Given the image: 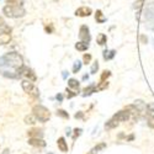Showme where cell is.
Listing matches in <instances>:
<instances>
[{"label":"cell","instance_id":"obj_1","mask_svg":"<svg viewBox=\"0 0 154 154\" xmlns=\"http://www.w3.org/2000/svg\"><path fill=\"white\" fill-rule=\"evenodd\" d=\"M3 14L10 19H19V17H23L26 15V10H25L22 6L5 5L3 8Z\"/></svg>","mask_w":154,"mask_h":154},{"label":"cell","instance_id":"obj_2","mask_svg":"<svg viewBox=\"0 0 154 154\" xmlns=\"http://www.w3.org/2000/svg\"><path fill=\"white\" fill-rule=\"evenodd\" d=\"M4 58H5L6 64H9V66H11V67H14L15 69H19V68L23 67V59L16 52H9V53H6L4 56Z\"/></svg>","mask_w":154,"mask_h":154},{"label":"cell","instance_id":"obj_3","mask_svg":"<svg viewBox=\"0 0 154 154\" xmlns=\"http://www.w3.org/2000/svg\"><path fill=\"white\" fill-rule=\"evenodd\" d=\"M32 113L37 117V120L41 121V122H47V121L51 119V111H49L47 107L42 106V105H36V106H33Z\"/></svg>","mask_w":154,"mask_h":154},{"label":"cell","instance_id":"obj_4","mask_svg":"<svg viewBox=\"0 0 154 154\" xmlns=\"http://www.w3.org/2000/svg\"><path fill=\"white\" fill-rule=\"evenodd\" d=\"M21 88H22V90H23L25 93H27V94H30V95H35V96L38 95V94H37L38 90L35 88L32 80H30V79H23V80L21 82Z\"/></svg>","mask_w":154,"mask_h":154},{"label":"cell","instance_id":"obj_5","mask_svg":"<svg viewBox=\"0 0 154 154\" xmlns=\"http://www.w3.org/2000/svg\"><path fill=\"white\" fill-rule=\"evenodd\" d=\"M79 38L80 41L85 42V43H90L91 41V36H90V30L86 25H82L80 29H79Z\"/></svg>","mask_w":154,"mask_h":154},{"label":"cell","instance_id":"obj_6","mask_svg":"<svg viewBox=\"0 0 154 154\" xmlns=\"http://www.w3.org/2000/svg\"><path fill=\"white\" fill-rule=\"evenodd\" d=\"M113 119H116L119 122H127L128 120H130L132 116H131V113H130V111L128 110H121V111H119V112H116L112 116Z\"/></svg>","mask_w":154,"mask_h":154},{"label":"cell","instance_id":"obj_7","mask_svg":"<svg viewBox=\"0 0 154 154\" xmlns=\"http://www.w3.org/2000/svg\"><path fill=\"white\" fill-rule=\"evenodd\" d=\"M11 29H8L5 27L4 31L0 32V45L2 46H5V45H9L10 41H11V33H10Z\"/></svg>","mask_w":154,"mask_h":154},{"label":"cell","instance_id":"obj_8","mask_svg":"<svg viewBox=\"0 0 154 154\" xmlns=\"http://www.w3.org/2000/svg\"><path fill=\"white\" fill-rule=\"evenodd\" d=\"M93 14V10L89 8V6H82L79 9L75 10V15L79 16V17H88Z\"/></svg>","mask_w":154,"mask_h":154},{"label":"cell","instance_id":"obj_9","mask_svg":"<svg viewBox=\"0 0 154 154\" xmlns=\"http://www.w3.org/2000/svg\"><path fill=\"white\" fill-rule=\"evenodd\" d=\"M120 125V122L116 120V119H110V120H107L106 122H105V130L106 131H110V130H115L117 126Z\"/></svg>","mask_w":154,"mask_h":154},{"label":"cell","instance_id":"obj_10","mask_svg":"<svg viewBox=\"0 0 154 154\" xmlns=\"http://www.w3.org/2000/svg\"><path fill=\"white\" fill-rule=\"evenodd\" d=\"M29 144H31L32 147H45L46 146V142L42 139V138H30L29 139Z\"/></svg>","mask_w":154,"mask_h":154},{"label":"cell","instance_id":"obj_11","mask_svg":"<svg viewBox=\"0 0 154 154\" xmlns=\"http://www.w3.org/2000/svg\"><path fill=\"white\" fill-rule=\"evenodd\" d=\"M27 136L30 138H42L43 132H42V130H40V128H31V130L27 132Z\"/></svg>","mask_w":154,"mask_h":154},{"label":"cell","instance_id":"obj_12","mask_svg":"<svg viewBox=\"0 0 154 154\" xmlns=\"http://www.w3.org/2000/svg\"><path fill=\"white\" fill-rule=\"evenodd\" d=\"M57 146H58V149L63 153H67L68 152V144L66 142V139H64V137H59L58 140H57Z\"/></svg>","mask_w":154,"mask_h":154},{"label":"cell","instance_id":"obj_13","mask_svg":"<svg viewBox=\"0 0 154 154\" xmlns=\"http://www.w3.org/2000/svg\"><path fill=\"white\" fill-rule=\"evenodd\" d=\"M96 91H97L96 85H95V84H91V85L86 86L84 90H83V95H84V96H86V95H91L93 93H96Z\"/></svg>","mask_w":154,"mask_h":154},{"label":"cell","instance_id":"obj_14","mask_svg":"<svg viewBox=\"0 0 154 154\" xmlns=\"http://www.w3.org/2000/svg\"><path fill=\"white\" fill-rule=\"evenodd\" d=\"M96 42L100 46H105L106 42H107V36L105 33H99L97 37H96Z\"/></svg>","mask_w":154,"mask_h":154},{"label":"cell","instance_id":"obj_15","mask_svg":"<svg viewBox=\"0 0 154 154\" xmlns=\"http://www.w3.org/2000/svg\"><path fill=\"white\" fill-rule=\"evenodd\" d=\"M95 20H96L99 23L106 22V17L102 15V11H101V10H96V12H95Z\"/></svg>","mask_w":154,"mask_h":154},{"label":"cell","instance_id":"obj_16","mask_svg":"<svg viewBox=\"0 0 154 154\" xmlns=\"http://www.w3.org/2000/svg\"><path fill=\"white\" fill-rule=\"evenodd\" d=\"M75 48L78 49V51H80V52H85V51L89 48V43H85V42H83V41L76 42V43H75Z\"/></svg>","mask_w":154,"mask_h":154},{"label":"cell","instance_id":"obj_17","mask_svg":"<svg viewBox=\"0 0 154 154\" xmlns=\"http://www.w3.org/2000/svg\"><path fill=\"white\" fill-rule=\"evenodd\" d=\"M23 121H25V123H26V125H35L36 121H37V117L35 116L33 113H31V115H27Z\"/></svg>","mask_w":154,"mask_h":154},{"label":"cell","instance_id":"obj_18","mask_svg":"<svg viewBox=\"0 0 154 154\" xmlns=\"http://www.w3.org/2000/svg\"><path fill=\"white\" fill-rule=\"evenodd\" d=\"M115 54H116V51L115 49H112V51H104V59L105 60H110V59H112L113 57H115Z\"/></svg>","mask_w":154,"mask_h":154},{"label":"cell","instance_id":"obj_19","mask_svg":"<svg viewBox=\"0 0 154 154\" xmlns=\"http://www.w3.org/2000/svg\"><path fill=\"white\" fill-rule=\"evenodd\" d=\"M79 85L80 84H79V82L76 80V79H73L72 78V79L68 80V86L72 88V89H79Z\"/></svg>","mask_w":154,"mask_h":154},{"label":"cell","instance_id":"obj_20","mask_svg":"<svg viewBox=\"0 0 154 154\" xmlns=\"http://www.w3.org/2000/svg\"><path fill=\"white\" fill-rule=\"evenodd\" d=\"M8 5H14V6H22L23 5V0H8Z\"/></svg>","mask_w":154,"mask_h":154},{"label":"cell","instance_id":"obj_21","mask_svg":"<svg viewBox=\"0 0 154 154\" xmlns=\"http://www.w3.org/2000/svg\"><path fill=\"white\" fill-rule=\"evenodd\" d=\"M109 88V82L107 80H105V82H101L97 86H96V89H97V91H101V90H106V89Z\"/></svg>","mask_w":154,"mask_h":154},{"label":"cell","instance_id":"obj_22","mask_svg":"<svg viewBox=\"0 0 154 154\" xmlns=\"http://www.w3.org/2000/svg\"><path fill=\"white\" fill-rule=\"evenodd\" d=\"M104 148H106V143H100L99 146H96V147H94V148L91 149V153H90V154H95V153L100 152L101 149H104Z\"/></svg>","mask_w":154,"mask_h":154},{"label":"cell","instance_id":"obj_23","mask_svg":"<svg viewBox=\"0 0 154 154\" xmlns=\"http://www.w3.org/2000/svg\"><path fill=\"white\" fill-rule=\"evenodd\" d=\"M110 76H111V72L110 70H104L101 74V76H100V80L105 82V80H107V78H110Z\"/></svg>","mask_w":154,"mask_h":154},{"label":"cell","instance_id":"obj_24","mask_svg":"<svg viewBox=\"0 0 154 154\" xmlns=\"http://www.w3.org/2000/svg\"><path fill=\"white\" fill-rule=\"evenodd\" d=\"M57 116H59V117H62V119H69V113L66 112L64 110H58V111H57Z\"/></svg>","mask_w":154,"mask_h":154},{"label":"cell","instance_id":"obj_25","mask_svg":"<svg viewBox=\"0 0 154 154\" xmlns=\"http://www.w3.org/2000/svg\"><path fill=\"white\" fill-rule=\"evenodd\" d=\"M91 54L90 53H85L84 56H83V62H84V64H89L91 62Z\"/></svg>","mask_w":154,"mask_h":154},{"label":"cell","instance_id":"obj_26","mask_svg":"<svg viewBox=\"0 0 154 154\" xmlns=\"http://www.w3.org/2000/svg\"><path fill=\"white\" fill-rule=\"evenodd\" d=\"M97 69H99V62H94L93 63V66H91V69H90V73L91 74H96L97 73Z\"/></svg>","mask_w":154,"mask_h":154},{"label":"cell","instance_id":"obj_27","mask_svg":"<svg viewBox=\"0 0 154 154\" xmlns=\"http://www.w3.org/2000/svg\"><path fill=\"white\" fill-rule=\"evenodd\" d=\"M80 68H82V63L79 60H76L74 63V67H73V73H78L80 70Z\"/></svg>","mask_w":154,"mask_h":154},{"label":"cell","instance_id":"obj_28","mask_svg":"<svg viewBox=\"0 0 154 154\" xmlns=\"http://www.w3.org/2000/svg\"><path fill=\"white\" fill-rule=\"evenodd\" d=\"M147 125H148L149 128H153L154 130V115H152L150 117L147 119Z\"/></svg>","mask_w":154,"mask_h":154},{"label":"cell","instance_id":"obj_29","mask_svg":"<svg viewBox=\"0 0 154 154\" xmlns=\"http://www.w3.org/2000/svg\"><path fill=\"white\" fill-rule=\"evenodd\" d=\"M142 4H143V0H137V2L133 4V9L139 10L140 8H142Z\"/></svg>","mask_w":154,"mask_h":154},{"label":"cell","instance_id":"obj_30","mask_svg":"<svg viewBox=\"0 0 154 154\" xmlns=\"http://www.w3.org/2000/svg\"><path fill=\"white\" fill-rule=\"evenodd\" d=\"M139 38H140V42H142L143 45H147V43H148V37H147L146 35H140Z\"/></svg>","mask_w":154,"mask_h":154},{"label":"cell","instance_id":"obj_31","mask_svg":"<svg viewBox=\"0 0 154 154\" xmlns=\"http://www.w3.org/2000/svg\"><path fill=\"white\" fill-rule=\"evenodd\" d=\"M74 137H73V139H75L76 137H78V136H80V133H82V128H75V130H74Z\"/></svg>","mask_w":154,"mask_h":154},{"label":"cell","instance_id":"obj_32","mask_svg":"<svg viewBox=\"0 0 154 154\" xmlns=\"http://www.w3.org/2000/svg\"><path fill=\"white\" fill-rule=\"evenodd\" d=\"M76 94L75 93H73L72 90H69V89H67V96H68V99H70V97H73V96H75Z\"/></svg>","mask_w":154,"mask_h":154},{"label":"cell","instance_id":"obj_33","mask_svg":"<svg viewBox=\"0 0 154 154\" xmlns=\"http://www.w3.org/2000/svg\"><path fill=\"white\" fill-rule=\"evenodd\" d=\"M5 26V20L0 16V27H4Z\"/></svg>","mask_w":154,"mask_h":154},{"label":"cell","instance_id":"obj_34","mask_svg":"<svg viewBox=\"0 0 154 154\" xmlns=\"http://www.w3.org/2000/svg\"><path fill=\"white\" fill-rule=\"evenodd\" d=\"M82 117H83V112H82V111L75 113V119H82Z\"/></svg>","mask_w":154,"mask_h":154},{"label":"cell","instance_id":"obj_35","mask_svg":"<svg viewBox=\"0 0 154 154\" xmlns=\"http://www.w3.org/2000/svg\"><path fill=\"white\" fill-rule=\"evenodd\" d=\"M133 139H134V136H133V134H131V136L126 137V140H133Z\"/></svg>","mask_w":154,"mask_h":154},{"label":"cell","instance_id":"obj_36","mask_svg":"<svg viewBox=\"0 0 154 154\" xmlns=\"http://www.w3.org/2000/svg\"><path fill=\"white\" fill-rule=\"evenodd\" d=\"M9 152H10V150H9V149H8V148H6V149H5V150H4V154H9Z\"/></svg>","mask_w":154,"mask_h":154},{"label":"cell","instance_id":"obj_37","mask_svg":"<svg viewBox=\"0 0 154 154\" xmlns=\"http://www.w3.org/2000/svg\"><path fill=\"white\" fill-rule=\"evenodd\" d=\"M48 154H52V153H48Z\"/></svg>","mask_w":154,"mask_h":154},{"label":"cell","instance_id":"obj_38","mask_svg":"<svg viewBox=\"0 0 154 154\" xmlns=\"http://www.w3.org/2000/svg\"><path fill=\"white\" fill-rule=\"evenodd\" d=\"M23 154H26V153H23Z\"/></svg>","mask_w":154,"mask_h":154}]
</instances>
